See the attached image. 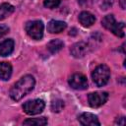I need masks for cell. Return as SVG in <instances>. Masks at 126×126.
Returning <instances> with one entry per match:
<instances>
[{
    "label": "cell",
    "mask_w": 126,
    "mask_h": 126,
    "mask_svg": "<svg viewBox=\"0 0 126 126\" xmlns=\"http://www.w3.org/2000/svg\"><path fill=\"white\" fill-rule=\"evenodd\" d=\"M35 85L34 78L32 75H26L22 77L10 90V97L18 101L22 99L25 95H27L29 93H31Z\"/></svg>",
    "instance_id": "obj_1"
},
{
    "label": "cell",
    "mask_w": 126,
    "mask_h": 126,
    "mask_svg": "<svg viewBox=\"0 0 126 126\" xmlns=\"http://www.w3.org/2000/svg\"><path fill=\"white\" fill-rule=\"evenodd\" d=\"M101 25L118 37H123L125 34V24L123 22L117 23L113 15H107L103 17L101 20Z\"/></svg>",
    "instance_id": "obj_2"
},
{
    "label": "cell",
    "mask_w": 126,
    "mask_h": 126,
    "mask_svg": "<svg viewBox=\"0 0 126 126\" xmlns=\"http://www.w3.org/2000/svg\"><path fill=\"white\" fill-rule=\"evenodd\" d=\"M110 78V70L104 64L98 65L92 73V79L97 87H103L107 84Z\"/></svg>",
    "instance_id": "obj_3"
},
{
    "label": "cell",
    "mask_w": 126,
    "mask_h": 126,
    "mask_svg": "<svg viewBox=\"0 0 126 126\" xmlns=\"http://www.w3.org/2000/svg\"><path fill=\"white\" fill-rule=\"evenodd\" d=\"M43 23L41 21L35 20V21H30L26 24L25 26V30L28 33V35L30 37H32V39H41L43 36Z\"/></svg>",
    "instance_id": "obj_4"
},
{
    "label": "cell",
    "mask_w": 126,
    "mask_h": 126,
    "mask_svg": "<svg viewBox=\"0 0 126 126\" xmlns=\"http://www.w3.org/2000/svg\"><path fill=\"white\" fill-rule=\"evenodd\" d=\"M45 107V103L42 99L36 98V99H32V100H28L23 104V109L24 111L29 114V115H35L38 114L40 112H42V110Z\"/></svg>",
    "instance_id": "obj_5"
},
{
    "label": "cell",
    "mask_w": 126,
    "mask_h": 126,
    "mask_svg": "<svg viewBox=\"0 0 126 126\" xmlns=\"http://www.w3.org/2000/svg\"><path fill=\"white\" fill-rule=\"evenodd\" d=\"M108 99V94L106 92H94L88 95V101L89 104L94 107H99L103 105Z\"/></svg>",
    "instance_id": "obj_6"
},
{
    "label": "cell",
    "mask_w": 126,
    "mask_h": 126,
    "mask_svg": "<svg viewBox=\"0 0 126 126\" xmlns=\"http://www.w3.org/2000/svg\"><path fill=\"white\" fill-rule=\"evenodd\" d=\"M69 85L75 90H86L88 88V80L83 74L76 73L69 78Z\"/></svg>",
    "instance_id": "obj_7"
},
{
    "label": "cell",
    "mask_w": 126,
    "mask_h": 126,
    "mask_svg": "<svg viewBox=\"0 0 126 126\" xmlns=\"http://www.w3.org/2000/svg\"><path fill=\"white\" fill-rule=\"evenodd\" d=\"M91 47L90 45L85 42V41H79L75 44H73V46L71 47L70 51H71V54L76 57V58H82L84 57L85 55H87V53L90 51Z\"/></svg>",
    "instance_id": "obj_8"
},
{
    "label": "cell",
    "mask_w": 126,
    "mask_h": 126,
    "mask_svg": "<svg viewBox=\"0 0 126 126\" xmlns=\"http://www.w3.org/2000/svg\"><path fill=\"white\" fill-rule=\"evenodd\" d=\"M78 120L79 122L82 124V125H100V122L98 121L97 117L94 115V114H92V113H89V112H84L82 113L79 117H78Z\"/></svg>",
    "instance_id": "obj_9"
},
{
    "label": "cell",
    "mask_w": 126,
    "mask_h": 126,
    "mask_svg": "<svg viewBox=\"0 0 126 126\" xmlns=\"http://www.w3.org/2000/svg\"><path fill=\"white\" fill-rule=\"evenodd\" d=\"M67 25L63 21H58V20H51L47 24V32L50 33H59L63 32L66 29Z\"/></svg>",
    "instance_id": "obj_10"
},
{
    "label": "cell",
    "mask_w": 126,
    "mask_h": 126,
    "mask_svg": "<svg viewBox=\"0 0 126 126\" xmlns=\"http://www.w3.org/2000/svg\"><path fill=\"white\" fill-rule=\"evenodd\" d=\"M79 22L83 27L89 28V27H91V26H93L94 24L95 17L92 13H90L88 11H83L79 15Z\"/></svg>",
    "instance_id": "obj_11"
},
{
    "label": "cell",
    "mask_w": 126,
    "mask_h": 126,
    "mask_svg": "<svg viewBox=\"0 0 126 126\" xmlns=\"http://www.w3.org/2000/svg\"><path fill=\"white\" fill-rule=\"evenodd\" d=\"M14 40L12 38H7L0 42V55L8 56L14 50Z\"/></svg>",
    "instance_id": "obj_12"
},
{
    "label": "cell",
    "mask_w": 126,
    "mask_h": 126,
    "mask_svg": "<svg viewBox=\"0 0 126 126\" xmlns=\"http://www.w3.org/2000/svg\"><path fill=\"white\" fill-rule=\"evenodd\" d=\"M12 75V66L8 62L0 63V79L3 81H7L10 79Z\"/></svg>",
    "instance_id": "obj_13"
},
{
    "label": "cell",
    "mask_w": 126,
    "mask_h": 126,
    "mask_svg": "<svg viewBox=\"0 0 126 126\" xmlns=\"http://www.w3.org/2000/svg\"><path fill=\"white\" fill-rule=\"evenodd\" d=\"M15 11V8L13 5L9 3H3L0 5V21L4 20L5 18L9 17L13 12Z\"/></svg>",
    "instance_id": "obj_14"
},
{
    "label": "cell",
    "mask_w": 126,
    "mask_h": 126,
    "mask_svg": "<svg viewBox=\"0 0 126 126\" xmlns=\"http://www.w3.org/2000/svg\"><path fill=\"white\" fill-rule=\"evenodd\" d=\"M64 46V43L62 40L60 39H52L51 41L48 42L47 44V49L51 52V53H57L58 51H60Z\"/></svg>",
    "instance_id": "obj_15"
},
{
    "label": "cell",
    "mask_w": 126,
    "mask_h": 126,
    "mask_svg": "<svg viewBox=\"0 0 126 126\" xmlns=\"http://www.w3.org/2000/svg\"><path fill=\"white\" fill-rule=\"evenodd\" d=\"M24 125H29V126H43L47 124V118L46 117H39V118H29L24 121Z\"/></svg>",
    "instance_id": "obj_16"
},
{
    "label": "cell",
    "mask_w": 126,
    "mask_h": 126,
    "mask_svg": "<svg viewBox=\"0 0 126 126\" xmlns=\"http://www.w3.org/2000/svg\"><path fill=\"white\" fill-rule=\"evenodd\" d=\"M64 107V101L61 99H55L51 103V110L53 112H59Z\"/></svg>",
    "instance_id": "obj_17"
},
{
    "label": "cell",
    "mask_w": 126,
    "mask_h": 126,
    "mask_svg": "<svg viewBox=\"0 0 126 126\" xmlns=\"http://www.w3.org/2000/svg\"><path fill=\"white\" fill-rule=\"evenodd\" d=\"M61 3V0H44L43 2V5L46 7V8H49V9H54L56 7H58Z\"/></svg>",
    "instance_id": "obj_18"
},
{
    "label": "cell",
    "mask_w": 126,
    "mask_h": 126,
    "mask_svg": "<svg viewBox=\"0 0 126 126\" xmlns=\"http://www.w3.org/2000/svg\"><path fill=\"white\" fill-rule=\"evenodd\" d=\"M112 4H113V0H102V3H101V9L106 10V9H108L109 7H111Z\"/></svg>",
    "instance_id": "obj_19"
},
{
    "label": "cell",
    "mask_w": 126,
    "mask_h": 126,
    "mask_svg": "<svg viewBox=\"0 0 126 126\" xmlns=\"http://www.w3.org/2000/svg\"><path fill=\"white\" fill-rule=\"evenodd\" d=\"M9 28L6 25H0V37L4 36L6 33H8Z\"/></svg>",
    "instance_id": "obj_20"
},
{
    "label": "cell",
    "mask_w": 126,
    "mask_h": 126,
    "mask_svg": "<svg viewBox=\"0 0 126 126\" xmlns=\"http://www.w3.org/2000/svg\"><path fill=\"white\" fill-rule=\"evenodd\" d=\"M115 124H118V125H124V124H125V118H124V117H120L119 119H116Z\"/></svg>",
    "instance_id": "obj_21"
},
{
    "label": "cell",
    "mask_w": 126,
    "mask_h": 126,
    "mask_svg": "<svg viewBox=\"0 0 126 126\" xmlns=\"http://www.w3.org/2000/svg\"><path fill=\"white\" fill-rule=\"evenodd\" d=\"M79 1H80V3H83V1H85V2H87L88 0H79Z\"/></svg>",
    "instance_id": "obj_22"
}]
</instances>
